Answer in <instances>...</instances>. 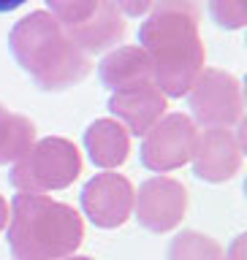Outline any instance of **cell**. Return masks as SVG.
<instances>
[{
	"label": "cell",
	"instance_id": "obj_10",
	"mask_svg": "<svg viewBox=\"0 0 247 260\" xmlns=\"http://www.w3.org/2000/svg\"><path fill=\"white\" fill-rule=\"evenodd\" d=\"M109 111L117 117V122L128 133L144 136L152 125L166 117V95L155 84H144L125 92H112Z\"/></svg>",
	"mask_w": 247,
	"mask_h": 260
},
{
	"label": "cell",
	"instance_id": "obj_2",
	"mask_svg": "<svg viewBox=\"0 0 247 260\" xmlns=\"http://www.w3.org/2000/svg\"><path fill=\"white\" fill-rule=\"evenodd\" d=\"M16 65L46 92H60L90 76L93 62L71 32L49 11H33L8 32Z\"/></svg>",
	"mask_w": 247,
	"mask_h": 260
},
{
	"label": "cell",
	"instance_id": "obj_1",
	"mask_svg": "<svg viewBox=\"0 0 247 260\" xmlns=\"http://www.w3.org/2000/svg\"><path fill=\"white\" fill-rule=\"evenodd\" d=\"M199 22V0H152L150 14L139 27V46L150 57L155 87L166 98L187 95L204 71L207 49Z\"/></svg>",
	"mask_w": 247,
	"mask_h": 260
},
{
	"label": "cell",
	"instance_id": "obj_3",
	"mask_svg": "<svg viewBox=\"0 0 247 260\" xmlns=\"http://www.w3.org/2000/svg\"><path fill=\"white\" fill-rule=\"evenodd\" d=\"M79 211L49 195L19 192L11 201L8 249L14 260H65L81 247Z\"/></svg>",
	"mask_w": 247,
	"mask_h": 260
},
{
	"label": "cell",
	"instance_id": "obj_13",
	"mask_svg": "<svg viewBox=\"0 0 247 260\" xmlns=\"http://www.w3.org/2000/svg\"><path fill=\"white\" fill-rule=\"evenodd\" d=\"M85 149L98 168H117L128 160L130 152V136L117 119H95L85 130Z\"/></svg>",
	"mask_w": 247,
	"mask_h": 260
},
{
	"label": "cell",
	"instance_id": "obj_14",
	"mask_svg": "<svg viewBox=\"0 0 247 260\" xmlns=\"http://www.w3.org/2000/svg\"><path fill=\"white\" fill-rule=\"evenodd\" d=\"M36 144V125L0 103V166H8L22 157Z\"/></svg>",
	"mask_w": 247,
	"mask_h": 260
},
{
	"label": "cell",
	"instance_id": "obj_8",
	"mask_svg": "<svg viewBox=\"0 0 247 260\" xmlns=\"http://www.w3.org/2000/svg\"><path fill=\"white\" fill-rule=\"evenodd\" d=\"M187 211V190L171 176H152L133 192L136 222L150 233H169Z\"/></svg>",
	"mask_w": 247,
	"mask_h": 260
},
{
	"label": "cell",
	"instance_id": "obj_7",
	"mask_svg": "<svg viewBox=\"0 0 247 260\" xmlns=\"http://www.w3.org/2000/svg\"><path fill=\"white\" fill-rule=\"evenodd\" d=\"M244 152V122L231 127H204L193 146V174L201 182L220 184L239 174Z\"/></svg>",
	"mask_w": 247,
	"mask_h": 260
},
{
	"label": "cell",
	"instance_id": "obj_5",
	"mask_svg": "<svg viewBox=\"0 0 247 260\" xmlns=\"http://www.w3.org/2000/svg\"><path fill=\"white\" fill-rule=\"evenodd\" d=\"M193 119L204 127H231L242 125L244 98L239 79L220 68H204L187 92Z\"/></svg>",
	"mask_w": 247,
	"mask_h": 260
},
{
	"label": "cell",
	"instance_id": "obj_16",
	"mask_svg": "<svg viewBox=\"0 0 247 260\" xmlns=\"http://www.w3.org/2000/svg\"><path fill=\"white\" fill-rule=\"evenodd\" d=\"M46 3L52 8V16L63 27H76L85 19H90L98 8V0H46Z\"/></svg>",
	"mask_w": 247,
	"mask_h": 260
},
{
	"label": "cell",
	"instance_id": "obj_4",
	"mask_svg": "<svg viewBox=\"0 0 247 260\" xmlns=\"http://www.w3.org/2000/svg\"><path fill=\"white\" fill-rule=\"evenodd\" d=\"M81 174V154L76 144L63 136L41 138L11 166L8 182L19 192H49L65 190Z\"/></svg>",
	"mask_w": 247,
	"mask_h": 260
},
{
	"label": "cell",
	"instance_id": "obj_20",
	"mask_svg": "<svg viewBox=\"0 0 247 260\" xmlns=\"http://www.w3.org/2000/svg\"><path fill=\"white\" fill-rule=\"evenodd\" d=\"M28 0H0V14H8V11H16L19 6H24Z\"/></svg>",
	"mask_w": 247,
	"mask_h": 260
},
{
	"label": "cell",
	"instance_id": "obj_6",
	"mask_svg": "<svg viewBox=\"0 0 247 260\" xmlns=\"http://www.w3.org/2000/svg\"><path fill=\"white\" fill-rule=\"evenodd\" d=\"M196 122L187 114H166L158 125H152L144 133V141L139 146V160L144 168L169 174L182 168L193 154L196 146Z\"/></svg>",
	"mask_w": 247,
	"mask_h": 260
},
{
	"label": "cell",
	"instance_id": "obj_17",
	"mask_svg": "<svg viewBox=\"0 0 247 260\" xmlns=\"http://www.w3.org/2000/svg\"><path fill=\"white\" fill-rule=\"evenodd\" d=\"M212 22L223 30H239L247 22V0H209Z\"/></svg>",
	"mask_w": 247,
	"mask_h": 260
},
{
	"label": "cell",
	"instance_id": "obj_18",
	"mask_svg": "<svg viewBox=\"0 0 247 260\" xmlns=\"http://www.w3.org/2000/svg\"><path fill=\"white\" fill-rule=\"evenodd\" d=\"M112 3L117 6V11L125 14V16H142V14L150 11L152 0H112Z\"/></svg>",
	"mask_w": 247,
	"mask_h": 260
},
{
	"label": "cell",
	"instance_id": "obj_9",
	"mask_svg": "<svg viewBox=\"0 0 247 260\" xmlns=\"http://www.w3.org/2000/svg\"><path fill=\"white\" fill-rule=\"evenodd\" d=\"M133 184L122 174H95L81 190V209L95 228L112 231L133 214Z\"/></svg>",
	"mask_w": 247,
	"mask_h": 260
},
{
	"label": "cell",
	"instance_id": "obj_19",
	"mask_svg": "<svg viewBox=\"0 0 247 260\" xmlns=\"http://www.w3.org/2000/svg\"><path fill=\"white\" fill-rule=\"evenodd\" d=\"M244 239L247 236H236L234 244L223 252V260H244Z\"/></svg>",
	"mask_w": 247,
	"mask_h": 260
},
{
	"label": "cell",
	"instance_id": "obj_12",
	"mask_svg": "<svg viewBox=\"0 0 247 260\" xmlns=\"http://www.w3.org/2000/svg\"><path fill=\"white\" fill-rule=\"evenodd\" d=\"M65 30L71 32V38L87 54H95L125 38V19H122V14L117 11V6L112 0H98V8L93 11L90 19H85L76 27H65Z\"/></svg>",
	"mask_w": 247,
	"mask_h": 260
},
{
	"label": "cell",
	"instance_id": "obj_21",
	"mask_svg": "<svg viewBox=\"0 0 247 260\" xmlns=\"http://www.w3.org/2000/svg\"><path fill=\"white\" fill-rule=\"evenodd\" d=\"M8 225V203H6V198L0 195V231Z\"/></svg>",
	"mask_w": 247,
	"mask_h": 260
},
{
	"label": "cell",
	"instance_id": "obj_11",
	"mask_svg": "<svg viewBox=\"0 0 247 260\" xmlns=\"http://www.w3.org/2000/svg\"><path fill=\"white\" fill-rule=\"evenodd\" d=\"M98 76L112 92H125L144 84H155L152 62L142 46H117L98 65Z\"/></svg>",
	"mask_w": 247,
	"mask_h": 260
},
{
	"label": "cell",
	"instance_id": "obj_15",
	"mask_svg": "<svg viewBox=\"0 0 247 260\" xmlns=\"http://www.w3.org/2000/svg\"><path fill=\"white\" fill-rule=\"evenodd\" d=\"M166 260H223V247L207 233L182 231L171 239Z\"/></svg>",
	"mask_w": 247,
	"mask_h": 260
},
{
	"label": "cell",
	"instance_id": "obj_22",
	"mask_svg": "<svg viewBox=\"0 0 247 260\" xmlns=\"http://www.w3.org/2000/svg\"><path fill=\"white\" fill-rule=\"evenodd\" d=\"M65 260H93V257H85V255H79V257H76V255H71V257H65Z\"/></svg>",
	"mask_w": 247,
	"mask_h": 260
}]
</instances>
